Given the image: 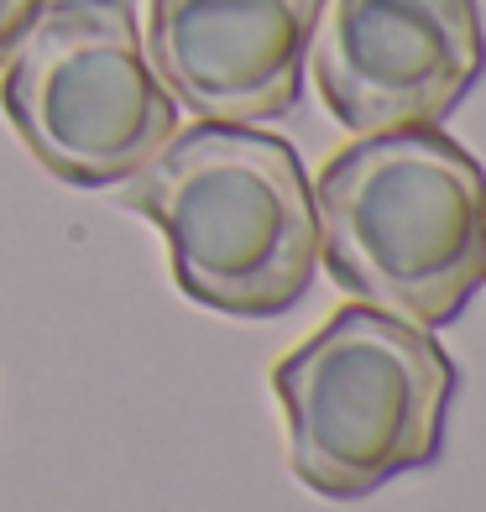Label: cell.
Returning a JSON list of instances; mask_svg holds the SVG:
<instances>
[{
    "mask_svg": "<svg viewBox=\"0 0 486 512\" xmlns=\"http://www.w3.org/2000/svg\"><path fill=\"white\" fill-rule=\"evenodd\" d=\"M319 262L361 304L439 330L486 283V173L439 126L372 131L314 189Z\"/></svg>",
    "mask_w": 486,
    "mask_h": 512,
    "instance_id": "1",
    "label": "cell"
},
{
    "mask_svg": "<svg viewBox=\"0 0 486 512\" xmlns=\"http://www.w3.org/2000/svg\"><path fill=\"white\" fill-rule=\"evenodd\" d=\"M126 209L168 236V262L194 304L230 319H277L319 272V215L298 152L262 126L199 121L173 131Z\"/></svg>",
    "mask_w": 486,
    "mask_h": 512,
    "instance_id": "2",
    "label": "cell"
},
{
    "mask_svg": "<svg viewBox=\"0 0 486 512\" xmlns=\"http://www.w3.org/2000/svg\"><path fill=\"white\" fill-rule=\"evenodd\" d=\"M288 418V465L330 502L372 497L445 450L455 361L434 330L372 304H345L272 371Z\"/></svg>",
    "mask_w": 486,
    "mask_h": 512,
    "instance_id": "3",
    "label": "cell"
},
{
    "mask_svg": "<svg viewBox=\"0 0 486 512\" xmlns=\"http://www.w3.org/2000/svg\"><path fill=\"white\" fill-rule=\"evenodd\" d=\"M0 105L27 152L74 189L126 183L178 131L131 0H42L6 58Z\"/></svg>",
    "mask_w": 486,
    "mask_h": 512,
    "instance_id": "4",
    "label": "cell"
},
{
    "mask_svg": "<svg viewBox=\"0 0 486 512\" xmlns=\"http://www.w3.org/2000/svg\"><path fill=\"white\" fill-rule=\"evenodd\" d=\"M309 48L324 105L356 136L445 126L486 74L476 0H335Z\"/></svg>",
    "mask_w": 486,
    "mask_h": 512,
    "instance_id": "5",
    "label": "cell"
},
{
    "mask_svg": "<svg viewBox=\"0 0 486 512\" xmlns=\"http://www.w3.org/2000/svg\"><path fill=\"white\" fill-rule=\"evenodd\" d=\"M324 0H152L147 58L168 95L220 126H267L304 100Z\"/></svg>",
    "mask_w": 486,
    "mask_h": 512,
    "instance_id": "6",
    "label": "cell"
},
{
    "mask_svg": "<svg viewBox=\"0 0 486 512\" xmlns=\"http://www.w3.org/2000/svg\"><path fill=\"white\" fill-rule=\"evenodd\" d=\"M37 11H42V0H0V68H6V58L16 53V42L27 37Z\"/></svg>",
    "mask_w": 486,
    "mask_h": 512,
    "instance_id": "7",
    "label": "cell"
}]
</instances>
